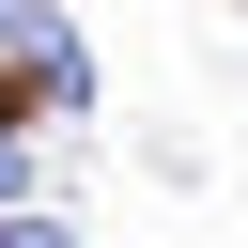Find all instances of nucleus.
I'll return each instance as SVG.
<instances>
[{"label": "nucleus", "instance_id": "obj_1", "mask_svg": "<svg viewBox=\"0 0 248 248\" xmlns=\"http://www.w3.org/2000/svg\"><path fill=\"white\" fill-rule=\"evenodd\" d=\"M0 248H78V232H62V217H16V232H0Z\"/></svg>", "mask_w": 248, "mask_h": 248}]
</instances>
